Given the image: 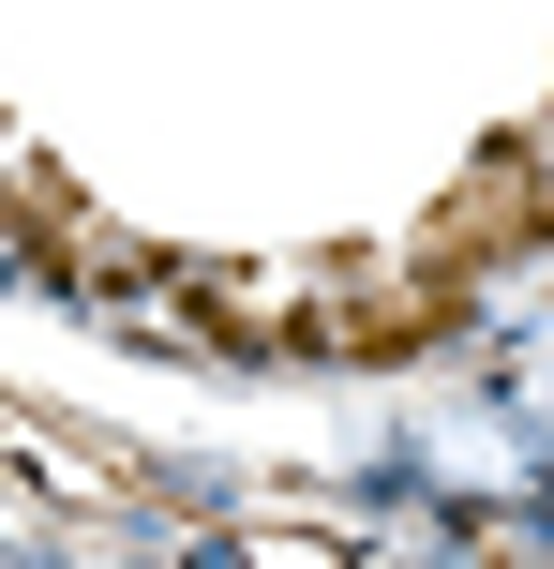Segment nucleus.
Wrapping results in <instances>:
<instances>
[{
	"instance_id": "nucleus-1",
	"label": "nucleus",
	"mask_w": 554,
	"mask_h": 569,
	"mask_svg": "<svg viewBox=\"0 0 554 569\" xmlns=\"http://www.w3.org/2000/svg\"><path fill=\"white\" fill-rule=\"evenodd\" d=\"M510 240H525V136H495L435 196V240H420V256H435V270H480V256H510Z\"/></svg>"
}]
</instances>
